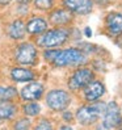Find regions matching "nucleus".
Listing matches in <instances>:
<instances>
[{
    "label": "nucleus",
    "instance_id": "1",
    "mask_svg": "<svg viewBox=\"0 0 122 130\" xmlns=\"http://www.w3.org/2000/svg\"><path fill=\"white\" fill-rule=\"evenodd\" d=\"M40 37L36 40V45L42 49H54L60 47L68 41L70 32L66 28L57 26L54 29H46L43 33L38 34Z\"/></svg>",
    "mask_w": 122,
    "mask_h": 130
},
{
    "label": "nucleus",
    "instance_id": "2",
    "mask_svg": "<svg viewBox=\"0 0 122 130\" xmlns=\"http://www.w3.org/2000/svg\"><path fill=\"white\" fill-rule=\"evenodd\" d=\"M105 106L106 104L104 103H91L89 105H83L76 110V121L79 122L80 125L83 126H89V125H93L98 121L102 116V113L105 110Z\"/></svg>",
    "mask_w": 122,
    "mask_h": 130
},
{
    "label": "nucleus",
    "instance_id": "3",
    "mask_svg": "<svg viewBox=\"0 0 122 130\" xmlns=\"http://www.w3.org/2000/svg\"><path fill=\"white\" fill-rule=\"evenodd\" d=\"M87 62V55L80 49H66L59 50L58 55L53 60L55 67H68V66H81Z\"/></svg>",
    "mask_w": 122,
    "mask_h": 130
},
{
    "label": "nucleus",
    "instance_id": "4",
    "mask_svg": "<svg viewBox=\"0 0 122 130\" xmlns=\"http://www.w3.org/2000/svg\"><path fill=\"white\" fill-rule=\"evenodd\" d=\"M38 50L37 46L32 42H22L16 47L14 51V59L19 64L22 66H33L37 62Z\"/></svg>",
    "mask_w": 122,
    "mask_h": 130
},
{
    "label": "nucleus",
    "instance_id": "5",
    "mask_svg": "<svg viewBox=\"0 0 122 130\" xmlns=\"http://www.w3.org/2000/svg\"><path fill=\"white\" fill-rule=\"evenodd\" d=\"M46 104L54 112H63L71 104V96L64 89H51L46 95Z\"/></svg>",
    "mask_w": 122,
    "mask_h": 130
},
{
    "label": "nucleus",
    "instance_id": "6",
    "mask_svg": "<svg viewBox=\"0 0 122 130\" xmlns=\"http://www.w3.org/2000/svg\"><path fill=\"white\" fill-rule=\"evenodd\" d=\"M93 79H95V74L91 68H87V67L78 68V70L74 71V74L68 79V88L72 92H76V91L83 89Z\"/></svg>",
    "mask_w": 122,
    "mask_h": 130
},
{
    "label": "nucleus",
    "instance_id": "7",
    "mask_svg": "<svg viewBox=\"0 0 122 130\" xmlns=\"http://www.w3.org/2000/svg\"><path fill=\"white\" fill-rule=\"evenodd\" d=\"M102 127L105 129H116L122 125V114L121 108L116 101H110L106 104L105 110L102 113Z\"/></svg>",
    "mask_w": 122,
    "mask_h": 130
},
{
    "label": "nucleus",
    "instance_id": "8",
    "mask_svg": "<svg viewBox=\"0 0 122 130\" xmlns=\"http://www.w3.org/2000/svg\"><path fill=\"white\" fill-rule=\"evenodd\" d=\"M81 91H83V95H84V100L87 103H95V101H98L104 96L105 86L98 80H92Z\"/></svg>",
    "mask_w": 122,
    "mask_h": 130
},
{
    "label": "nucleus",
    "instance_id": "9",
    "mask_svg": "<svg viewBox=\"0 0 122 130\" xmlns=\"http://www.w3.org/2000/svg\"><path fill=\"white\" fill-rule=\"evenodd\" d=\"M45 92L43 84L38 82H29L28 86H25L20 91V96L24 101H37L42 97Z\"/></svg>",
    "mask_w": 122,
    "mask_h": 130
},
{
    "label": "nucleus",
    "instance_id": "10",
    "mask_svg": "<svg viewBox=\"0 0 122 130\" xmlns=\"http://www.w3.org/2000/svg\"><path fill=\"white\" fill-rule=\"evenodd\" d=\"M63 5L75 14H88L93 9V0H63Z\"/></svg>",
    "mask_w": 122,
    "mask_h": 130
},
{
    "label": "nucleus",
    "instance_id": "11",
    "mask_svg": "<svg viewBox=\"0 0 122 130\" xmlns=\"http://www.w3.org/2000/svg\"><path fill=\"white\" fill-rule=\"evenodd\" d=\"M72 12H70L68 9H54L50 14H49V21L51 25L54 26H60V28H64L68 26L72 22Z\"/></svg>",
    "mask_w": 122,
    "mask_h": 130
},
{
    "label": "nucleus",
    "instance_id": "12",
    "mask_svg": "<svg viewBox=\"0 0 122 130\" xmlns=\"http://www.w3.org/2000/svg\"><path fill=\"white\" fill-rule=\"evenodd\" d=\"M105 28L110 36L122 34V13L112 12L105 19Z\"/></svg>",
    "mask_w": 122,
    "mask_h": 130
},
{
    "label": "nucleus",
    "instance_id": "13",
    "mask_svg": "<svg viewBox=\"0 0 122 130\" xmlns=\"http://www.w3.org/2000/svg\"><path fill=\"white\" fill-rule=\"evenodd\" d=\"M7 34L11 40L14 41H20V40H24L25 36H26V26H25V22L22 21L21 19H17L12 21L11 24L8 25V29H7Z\"/></svg>",
    "mask_w": 122,
    "mask_h": 130
},
{
    "label": "nucleus",
    "instance_id": "14",
    "mask_svg": "<svg viewBox=\"0 0 122 130\" xmlns=\"http://www.w3.org/2000/svg\"><path fill=\"white\" fill-rule=\"evenodd\" d=\"M11 79L17 83H28L36 79V74L30 68L24 67H13L11 70Z\"/></svg>",
    "mask_w": 122,
    "mask_h": 130
},
{
    "label": "nucleus",
    "instance_id": "15",
    "mask_svg": "<svg viewBox=\"0 0 122 130\" xmlns=\"http://www.w3.org/2000/svg\"><path fill=\"white\" fill-rule=\"evenodd\" d=\"M25 26H26V33L38 36V34L43 33L49 28V24L42 17H33L30 21H28V24H25Z\"/></svg>",
    "mask_w": 122,
    "mask_h": 130
},
{
    "label": "nucleus",
    "instance_id": "16",
    "mask_svg": "<svg viewBox=\"0 0 122 130\" xmlns=\"http://www.w3.org/2000/svg\"><path fill=\"white\" fill-rule=\"evenodd\" d=\"M17 113V105L12 100L0 101V120H12Z\"/></svg>",
    "mask_w": 122,
    "mask_h": 130
},
{
    "label": "nucleus",
    "instance_id": "17",
    "mask_svg": "<svg viewBox=\"0 0 122 130\" xmlns=\"http://www.w3.org/2000/svg\"><path fill=\"white\" fill-rule=\"evenodd\" d=\"M22 112H24L25 116L36 117L41 113V106L36 101H26L25 105H22Z\"/></svg>",
    "mask_w": 122,
    "mask_h": 130
},
{
    "label": "nucleus",
    "instance_id": "18",
    "mask_svg": "<svg viewBox=\"0 0 122 130\" xmlns=\"http://www.w3.org/2000/svg\"><path fill=\"white\" fill-rule=\"evenodd\" d=\"M19 93L14 87H3L0 86V101L4 100H13Z\"/></svg>",
    "mask_w": 122,
    "mask_h": 130
},
{
    "label": "nucleus",
    "instance_id": "19",
    "mask_svg": "<svg viewBox=\"0 0 122 130\" xmlns=\"http://www.w3.org/2000/svg\"><path fill=\"white\" fill-rule=\"evenodd\" d=\"M34 8L40 11H50L54 7V0H34Z\"/></svg>",
    "mask_w": 122,
    "mask_h": 130
},
{
    "label": "nucleus",
    "instance_id": "20",
    "mask_svg": "<svg viewBox=\"0 0 122 130\" xmlns=\"http://www.w3.org/2000/svg\"><path fill=\"white\" fill-rule=\"evenodd\" d=\"M58 53H59V49L54 47V49H45L43 51V58L47 60V62H51L53 63V60L55 59V57L58 55Z\"/></svg>",
    "mask_w": 122,
    "mask_h": 130
},
{
    "label": "nucleus",
    "instance_id": "21",
    "mask_svg": "<svg viewBox=\"0 0 122 130\" xmlns=\"http://www.w3.org/2000/svg\"><path fill=\"white\" fill-rule=\"evenodd\" d=\"M13 127L14 129H21V130L22 129H29L30 127V120L29 118H21L13 125Z\"/></svg>",
    "mask_w": 122,
    "mask_h": 130
},
{
    "label": "nucleus",
    "instance_id": "22",
    "mask_svg": "<svg viewBox=\"0 0 122 130\" xmlns=\"http://www.w3.org/2000/svg\"><path fill=\"white\" fill-rule=\"evenodd\" d=\"M36 129L37 130H43V129L45 130H49V129H53V125L50 124L47 120H41V122L36 126Z\"/></svg>",
    "mask_w": 122,
    "mask_h": 130
},
{
    "label": "nucleus",
    "instance_id": "23",
    "mask_svg": "<svg viewBox=\"0 0 122 130\" xmlns=\"http://www.w3.org/2000/svg\"><path fill=\"white\" fill-rule=\"evenodd\" d=\"M16 2L19 3V4H21V5H28L32 0H16Z\"/></svg>",
    "mask_w": 122,
    "mask_h": 130
},
{
    "label": "nucleus",
    "instance_id": "24",
    "mask_svg": "<svg viewBox=\"0 0 122 130\" xmlns=\"http://www.w3.org/2000/svg\"><path fill=\"white\" fill-rule=\"evenodd\" d=\"M84 33H85V37H91V36H92V30H91L89 28H85Z\"/></svg>",
    "mask_w": 122,
    "mask_h": 130
},
{
    "label": "nucleus",
    "instance_id": "25",
    "mask_svg": "<svg viewBox=\"0 0 122 130\" xmlns=\"http://www.w3.org/2000/svg\"><path fill=\"white\" fill-rule=\"evenodd\" d=\"M9 3H11V0H0V5H7Z\"/></svg>",
    "mask_w": 122,
    "mask_h": 130
},
{
    "label": "nucleus",
    "instance_id": "26",
    "mask_svg": "<svg viewBox=\"0 0 122 130\" xmlns=\"http://www.w3.org/2000/svg\"><path fill=\"white\" fill-rule=\"evenodd\" d=\"M98 3H108V2H110V0H97Z\"/></svg>",
    "mask_w": 122,
    "mask_h": 130
}]
</instances>
